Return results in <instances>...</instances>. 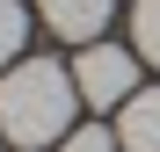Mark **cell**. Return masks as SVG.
I'll return each mask as SVG.
<instances>
[{"label":"cell","mask_w":160,"mask_h":152,"mask_svg":"<svg viewBox=\"0 0 160 152\" xmlns=\"http://www.w3.org/2000/svg\"><path fill=\"white\" fill-rule=\"evenodd\" d=\"M37 15H44V29L66 36V44H102L117 0H37Z\"/></svg>","instance_id":"3957f363"},{"label":"cell","mask_w":160,"mask_h":152,"mask_svg":"<svg viewBox=\"0 0 160 152\" xmlns=\"http://www.w3.org/2000/svg\"><path fill=\"white\" fill-rule=\"evenodd\" d=\"M22 44H29V7L22 0H0V72L22 58Z\"/></svg>","instance_id":"8992f818"},{"label":"cell","mask_w":160,"mask_h":152,"mask_svg":"<svg viewBox=\"0 0 160 152\" xmlns=\"http://www.w3.org/2000/svg\"><path fill=\"white\" fill-rule=\"evenodd\" d=\"M138 51L131 44H80V58H73V87L88 109H124L131 94H138Z\"/></svg>","instance_id":"7a4b0ae2"},{"label":"cell","mask_w":160,"mask_h":152,"mask_svg":"<svg viewBox=\"0 0 160 152\" xmlns=\"http://www.w3.org/2000/svg\"><path fill=\"white\" fill-rule=\"evenodd\" d=\"M58 152H124V138H117V123H73Z\"/></svg>","instance_id":"52a82bcc"},{"label":"cell","mask_w":160,"mask_h":152,"mask_svg":"<svg viewBox=\"0 0 160 152\" xmlns=\"http://www.w3.org/2000/svg\"><path fill=\"white\" fill-rule=\"evenodd\" d=\"M117 138H124V152H160V87H138L117 109Z\"/></svg>","instance_id":"277c9868"},{"label":"cell","mask_w":160,"mask_h":152,"mask_svg":"<svg viewBox=\"0 0 160 152\" xmlns=\"http://www.w3.org/2000/svg\"><path fill=\"white\" fill-rule=\"evenodd\" d=\"M131 51L160 65V0H131Z\"/></svg>","instance_id":"5b68a950"},{"label":"cell","mask_w":160,"mask_h":152,"mask_svg":"<svg viewBox=\"0 0 160 152\" xmlns=\"http://www.w3.org/2000/svg\"><path fill=\"white\" fill-rule=\"evenodd\" d=\"M73 109H80V87H73V65L58 58H15L0 72V138L22 145V152H44L73 131Z\"/></svg>","instance_id":"6da1fadb"}]
</instances>
